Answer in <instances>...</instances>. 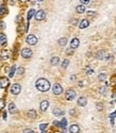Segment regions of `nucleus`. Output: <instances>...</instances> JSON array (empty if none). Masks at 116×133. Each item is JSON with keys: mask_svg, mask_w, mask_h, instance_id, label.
I'll use <instances>...</instances> for the list:
<instances>
[{"mask_svg": "<svg viewBox=\"0 0 116 133\" xmlns=\"http://www.w3.org/2000/svg\"><path fill=\"white\" fill-rule=\"evenodd\" d=\"M35 87L39 92H47L50 89V82L45 78H39L35 82Z\"/></svg>", "mask_w": 116, "mask_h": 133, "instance_id": "1", "label": "nucleus"}, {"mask_svg": "<svg viewBox=\"0 0 116 133\" xmlns=\"http://www.w3.org/2000/svg\"><path fill=\"white\" fill-rule=\"evenodd\" d=\"M76 90L75 89H67L66 90V93H65V98H66V100H68V101H72L76 98Z\"/></svg>", "mask_w": 116, "mask_h": 133, "instance_id": "2", "label": "nucleus"}, {"mask_svg": "<svg viewBox=\"0 0 116 133\" xmlns=\"http://www.w3.org/2000/svg\"><path fill=\"white\" fill-rule=\"evenodd\" d=\"M26 42H27V44H29L30 46H34V45L37 44V37L35 35H33V34H29V35L27 36Z\"/></svg>", "mask_w": 116, "mask_h": 133, "instance_id": "3", "label": "nucleus"}, {"mask_svg": "<svg viewBox=\"0 0 116 133\" xmlns=\"http://www.w3.org/2000/svg\"><path fill=\"white\" fill-rule=\"evenodd\" d=\"M52 93H53V94H54L55 96L61 95L62 93H63V87L61 86V84H59V83L53 84V86H52Z\"/></svg>", "mask_w": 116, "mask_h": 133, "instance_id": "4", "label": "nucleus"}, {"mask_svg": "<svg viewBox=\"0 0 116 133\" xmlns=\"http://www.w3.org/2000/svg\"><path fill=\"white\" fill-rule=\"evenodd\" d=\"M10 92H11V94H13V95H18V94H19V93L21 92V86H20V84H18V83L13 84L12 86H11Z\"/></svg>", "mask_w": 116, "mask_h": 133, "instance_id": "5", "label": "nucleus"}, {"mask_svg": "<svg viewBox=\"0 0 116 133\" xmlns=\"http://www.w3.org/2000/svg\"><path fill=\"white\" fill-rule=\"evenodd\" d=\"M32 54H33V52H32L30 48H23L21 50V57L23 59H30L32 57Z\"/></svg>", "mask_w": 116, "mask_h": 133, "instance_id": "6", "label": "nucleus"}, {"mask_svg": "<svg viewBox=\"0 0 116 133\" xmlns=\"http://www.w3.org/2000/svg\"><path fill=\"white\" fill-rule=\"evenodd\" d=\"M34 17H35V19L36 20H44L45 18H46V13H45V11H43V10H39V11H37V12L35 13V15H34Z\"/></svg>", "mask_w": 116, "mask_h": 133, "instance_id": "7", "label": "nucleus"}, {"mask_svg": "<svg viewBox=\"0 0 116 133\" xmlns=\"http://www.w3.org/2000/svg\"><path fill=\"white\" fill-rule=\"evenodd\" d=\"M8 85H10L9 78H7V77H1V78H0V87H1V89H5V87H8Z\"/></svg>", "mask_w": 116, "mask_h": 133, "instance_id": "8", "label": "nucleus"}, {"mask_svg": "<svg viewBox=\"0 0 116 133\" xmlns=\"http://www.w3.org/2000/svg\"><path fill=\"white\" fill-rule=\"evenodd\" d=\"M40 111L42 112H45L47 111V109L49 108V101L48 100H43L42 102H40Z\"/></svg>", "mask_w": 116, "mask_h": 133, "instance_id": "9", "label": "nucleus"}, {"mask_svg": "<svg viewBox=\"0 0 116 133\" xmlns=\"http://www.w3.org/2000/svg\"><path fill=\"white\" fill-rule=\"evenodd\" d=\"M1 60H3V61H7V60H9L10 59V51L9 50H2L1 51Z\"/></svg>", "mask_w": 116, "mask_h": 133, "instance_id": "10", "label": "nucleus"}, {"mask_svg": "<svg viewBox=\"0 0 116 133\" xmlns=\"http://www.w3.org/2000/svg\"><path fill=\"white\" fill-rule=\"evenodd\" d=\"M79 44H80V41L78 38H72L71 42H70V48L71 49H76V48L79 47Z\"/></svg>", "mask_w": 116, "mask_h": 133, "instance_id": "11", "label": "nucleus"}, {"mask_svg": "<svg viewBox=\"0 0 116 133\" xmlns=\"http://www.w3.org/2000/svg\"><path fill=\"white\" fill-rule=\"evenodd\" d=\"M79 131H80V127L76 124L71 125V126L69 127V132L70 133H79Z\"/></svg>", "mask_w": 116, "mask_h": 133, "instance_id": "12", "label": "nucleus"}, {"mask_svg": "<svg viewBox=\"0 0 116 133\" xmlns=\"http://www.w3.org/2000/svg\"><path fill=\"white\" fill-rule=\"evenodd\" d=\"M88 26H90V21H88L87 19H82L80 21V23H79V28L80 29H85V28H87Z\"/></svg>", "mask_w": 116, "mask_h": 133, "instance_id": "13", "label": "nucleus"}, {"mask_svg": "<svg viewBox=\"0 0 116 133\" xmlns=\"http://www.w3.org/2000/svg\"><path fill=\"white\" fill-rule=\"evenodd\" d=\"M9 112H10L11 114H15V113H17V108H16L15 103L11 102L10 104H9Z\"/></svg>", "mask_w": 116, "mask_h": 133, "instance_id": "14", "label": "nucleus"}, {"mask_svg": "<svg viewBox=\"0 0 116 133\" xmlns=\"http://www.w3.org/2000/svg\"><path fill=\"white\" fill-rule=\"evenodd\" d=\"M86 103H87V99H86L85 97H80L79 99H78V105H80V106H85Z\"/></svg>", "mask_w": 116, "mask_h": 133, "instance_id": "15", "label": "nucleus"}, {"mask_svg": "<svg viewBox=\"0 0 116 133\" xmlns=\"http://www.w3.org/2000/svg\"><path fill=\"white\" fill-rule=\"evenodd\" d=\"M97 58L98 59H101V60H106L108 58V54L106 53V51H103V50H100L98 53H97Z\"/></svg>", "mask_w": 116, "mask_h": 133, "instance_id": "16", "label": "nucleus"}, {"mask_svg": "<svg viewBox=\"0 0 116 133\" xmlns=\"http://www.w3.org/2000/svg\"><path fill=\"white\" fill-rule=\"evenodd\" d=\"M7 42H8L7 35L3 34V33H1V34H0V45H1V46H3V45L7 44Z\"/></svg>", "mask_w": 116, "mask_h": 133, "instance_id": "17", "label": "nucleus"}, {"mask_svg": "<svg viewBox=\"0 0 116 133\" xmlns=\"http://www.w3.org/2000/svg\"><path fill=\"white\" fill-rule=\"evenodd\" d=\"M76 11H77V13H79V14H83V13L85 12V7H84V5H83V4L77 5Z\"/></svg>", "mask_w": 116, "mask_h": 133, "instance_id": "18", "label": "nucleus"}, {"mask_svg": "<svg viewBox=\"0 0 116 133\" xmlns=\"http://www.w3.org/2000/svg\"><path fill=\"white\" fill-rule=\"evenodd\" d=\"M52 113H53V115H55V116H62V115H64V112L62 111L61 109H53Z\"/></svg>", "mask_w": 116, "mask_h": 133, "instance_id": "19", "label": "nucleus"}, {"mask_svg": "<svg viewBox=\"0 0 116 133\" xmlns=\"http://www.w3.org/2000/svg\"><path fill=\"white\" fill-rule=\"evenodd\" d=\"M59 63H60V59H59L58 57H53V58H51V60H50V64H51V65L55 66V65H58Z\"/></svg>", "mask_w": 116, "mask_h": 133, "instance_id": "20", "label": "nucleus"}, {"mask_svg": "<svg viewBox=\"0 0 116 133\" xmlns=\"http://www.w3.org/2000/svg\"><path fill=\"white\" fill-rule=\"evenodd\" d=\"M27 116L30 117V118H35V117H36V112L34 111V110L28 111V113H27Z\"/></svg>", "mask_w": 116, "mask_h": 133, "instance_id": "21", "label": "nucleus"}, {"mask_svg": "<svg viewBox=\"0 0 116 133\" xmlns=\"http://www.w3.org/2000/svg\"><path fill=\"white\" fill-rule=\"evenodd\" d=\"M34 15H35V10H34V9H31V10L28 12V15H27V18H28V20H30Z\"/></svg>", "mask_w": 116, "mask_h": 133, "instance_id": "22", "label": "nucleus"}, {"mask_svg": "<svg viewBox=\"0 0 116 133\" xmlns=\"http://www.w3.org/2000/svg\"><path fill=\"white\" fill-rule=\"evenodd\" d=\"M58 43H59L60 46H65V45L67 44V38H66V37H62V38H60L58 41Z\"/></svg>", "mask_w": 116, "mask_h": 133, "instance_id": "23", "label": "nucleus"}, {"mask_svg": "<svg viewBox=\"0 0 116 133\" xmlns=\"http://www.w3.org/2000/svg\"><path fill=\"white\" fill-rule=\"evenodd\" d=\"M98 80L99 81H106L107 80V74H98Z\"/></svg>", "mask_w": 116, "mask_h": 133, "instance_id": "24", "label": "nucleus"}, {"mask_svg": "<svg viewBox=\"0 0 116 133\" xmlns=\"http://www.w3.org/2000/svg\"><path fill=\"white\" fill-rule=\"evenodd\" d=\"M15 70H16V66H15V65H13L12 67H11V70H10V73H9V77H10V78H12V77L14 76Z\"/></svg>", "mask_w": 116, "mask_h": 133, "instance_id": "25", "label": "nucleus"}, {"mask_svg": "<svg viewBox=\"0 0 116 133\" xmlns=\"http://www.w3.org/2000/svg\"><path fill=\"white\" fill-rule=\"evenodd\" d=\"M66 126H67V119L62 118V120L60 122V127H62V128H64V129H65Z\"/></svg>", "mask_w": 116, "mask_h": 133, "instance_id": "26", "label": "nucleus"}, {"mask_svg": "<svg viewBox=\"0 0 116 133\" xmlns=\"http://www.w3.org/2000/svg\"><path fill=\"white\" fill-rule=\"evenodd\" d=\"M68 65H69V60H64L63 63H62V68L66 69L67 67H68Z\"/></svg>", "mask_w": 116, "mask_h": 133, "instance_id": "27", "label": "nucleus"}, {"mask_svg": "<svg viewBox=\"0 0 116 133\" xmlns=\"http://www.w3.org/2000/svg\"><path fill=\"white\" fill-rule=\"evenodd\" d=\"M47 127H48L47 124H40V125H39V129L42 130V131H45V130L47 129Z\"/></svg>", "mask_w": 116, "mask_h": 133, "instance_id": "28", "label": "nucleus"}, {"mask_svg": "<svg viewBox=\"0 0 116 133\" xmlns=\"http://www.w3.org/2000/svg\"><path fill=\"white\" fill-rule=\"evenodd\" d=\"M23 73H25V68H23V67H18L17 74H23Z\"/></svg>", "mask_w": 116, "mask_h": 133, "instance_id": "29", "label": "nucleus"}, {"mask_svg": "<svg viewBox=\"0 0 116 133\" xmlns=\"http://www.w3.org/2000/svg\"><path fill=\"white\" fill-rule=\"evenodd\" d=\"M4 105H5L4 100H3V99H0V110H3Z\"/></svg>", "mask_w": 116, "mask_h": 133, "instance_id": "30", "label": "nucleus"}, {"mask_svg": "<svg viewBox=\"0 0 116 133\" xmlns=\"http://www.w3.org/2000/svg\"><path fill=\"white\" fill-rule=\"evenodd\" d=\"M7 13V9H5V7H0V14H5Z\"/></svg>", "mask_w": 116, "mask_h": 133, "instance_id": "31", "label": "nucleus"}, {"mask_svg": "<svg viewBox=\"0 0 116 133\" xmlns=\"http://www.w3.org/2000/svg\"><path fill=\"white\" fill-rule=\"evenodd\" d=\"M23 133H36V132L33 131V130H31V129H25L23 131Z\"/></svg>", "mask_w": 116, "mask_h": 133, "instance_id": "32", "label": "nucleus"}, {"mask_svg": "<svg viewBox=\"0 0 116 133\" xmlns=\"http://www.w3.org/2000/svg\"><path fill=\"white\" fill-rule=\"evenodd\" d=\"M80 2L82 3L83 5H85V4H88L91 2V0H80Z\"/></svg>", "mask_w": 116, "mask_h": 133, "instance_id": "33", "label": "nucleus"}, {"mask_svg": "<svg viewBox=\"0 0 116 133\" xmlns=\"http://www.w3.org/2000/svg\"><path fill=\"white\" fill-rule=\"evenodd\" d=\"M96 12H93V11H88L87 12V16H95Z\"/></svg>", "mask_w": 116, "mask_h": 133, "instance_id": "34", "label": "nucleus"}, {"mask_svg": "<svg viewBox=\"0 0 116 133\" xmlns=\"http://www.w3.org/2000/svg\"><path fill=\"white\" fill-rule=\"evenodd\" d=\"M4 28H5V23L3 22V21H0V29H2V30H3Z\"/></svg>", "mask_w": 116, "mask_h": 133, "instance_id": "35", "label": "nucleus"}, {"mask_svg": "<svg viewBox=\"0 0 116 133\" xmlns=\"http://www.w3.org/2000/svg\"><path fill=\"white\" fill-rule=\"evenodd\" d=\"M67 54H72V53H74V51H72V49L70 48V49H67Z\"/></svg>", "mask_w": 116, "mask_h": 133, "instance_id": "36", "label": "nucleus"}, {"mask_svg": "<svg viewBox=\"0 0 116 133\" xmlns=\"http://www.w3.org/2000/svg\"><path fill=\"white\" fill-rule=\"evenodd\" d=\"M3 119H7V112H3Z\"/></svg>", "mask_w": 116, "mask_h": 133, "instance_id": "37", "label": "nucleus"}, {"mask_svg": "<svg viewBox=\"0 0 116 133\" xmlns=\"http://www.w3.org/2000/svg\"><path fill=\"white\" fill-rule=\"evenodd\" d=\"M10 4H14V0H9Z\"/></svg>", "mask_w": 116, "mask_h": 133, "instance_id": "38", "label": "nucleus"}, {"mask_svg": "<svg viewBox=\"0 0 116 133\" xmlns=\"http://www.w3.org/2000/svg\"><path fill=\"white\" fill-rule=\"evenodd\" d=\"M19 1H20V2H27L28 0H19Z\"/></svg>", "mask_w": 116, "mask_h": 133, "instance_id": "39", "label": "nucleus"}, {"mask_svg": "<svg viewBox=\"0 0 116 133\" xmlns=\"http://www.w3.org/2000/svg\"><path fill=\"white\" fill-rule=\"evenodd\" d=\"M43 133H46V131H43Z\"/></svg>", "mask_w": 116, "mask_h": 133, "instance_id": "40", "label": "nucleus"}, {"mask_svg": "<svg viewBox=\"0 0 116 133\" xmlns=\"http://www.w3.org/2000/svg\"><path fill=\"white\" fill-rule=\"evenodd\" d=\"M55 133H61V132H55Z\"/></svg>", "mask_w": 116, "mask_h": 133, "instance_id": "41", "label": "nucleus"}]
</instances>
